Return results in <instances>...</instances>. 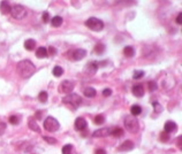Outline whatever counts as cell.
Here are the masks:
<instances>
[{"mask_svg": "<svg viewBox=\"0 0 182 154\" xmlns=\"http://www.w3.org/2000/svg\"><path fill=\"white\" fill-rule=\"evenodd\" d=\"M16 71L22 78H29L36 73V67L31 61L22 60L16 66Z\"/></svg>", "mask_w": 182, "mask_h": 154, "instance_id": "cell-1", "label": "cell"}, {"mask_svg": "<svg viewBox=\"0 0 182 154\" xmlns=\"http://www.w3.org/2000/svg\"><path fill=\"white\" fill-rule=\"evenodd\" d=\"M125 126L129 132L136 134V132H138V129H140L138 120L133 115H128V116L125 118Z\"/></svg>", "mask_w": 182, "mask_h": 154, "instance_id": "cell-2", "label": "cell"}, {"mask_svg": "<svg viewBox=\"0 0 182 154\" xmlns=\"http://www.w3.org/2000/svg\"><path fill=\"white\" fill-rule=\"evenodd\" d=\"M85 25L92 31H100L104 29V22L97 17H90L85 21Z\"/></svg>", "mask_w": 182, "mask_h": 154, "instance_id": "cell-3", "label": "cell"}, {"mask_svg": "<svg viewBox=\"0 0 182 154\" xmlns=\"http://www.w3.org/2000/svg\"><path fill=\"white\" fill-rule=\"evenodd\" d=\"M62 102H64V104H67V105L73 106L74 108H77L78 106L81 105L82 98L76 93H70V94H67V96L62 99Z\"/></svg>", "mask_w": 182, "mask_h": 154, "instance_id": "cell-4", "label": "cell"}, {"mask_svg": "<svg viewBox=\"0 0 182 154\" xmlns=\"http://www.w3.org/2000/svg\"><path fill=\"white\" fill-rule=\"evenodd\" d=\"M59 128H60V124H59L58 120H55V118H52V116H49V118L44 121V129L46 130V131H49V132H54V131H57Z\"/></svg>", "mask_w": 182, "mask_h": 154, "instance_id": "cell-5", "label": "cell"}, {"mask_svg": "<svg viewBox=\"0 0 182 154\" xmlns=\"http://www.w3.org/2000/svg\"><path fill=\"white\" fill-rule=\"evenodd\" d=\"M11 14H12V16L14 17V19L21 20V19L25 17V15H27V9H25L23 6H21V5H15V6L12 7V9H11Z\"/></svg>", "mask_w": 182, "mask_h": 154, "instance_id": "cell-6", "label": "cell"}, {"mask_svg": "<svg viewBox=\"0 0 182 154\" xmlns=\"http://www.w3.org/2000/svg\"><path fill=\"white\" fill-rule=\"evenodd\" d=\"M74 90V83L72 81H64L60 84V92L61 93L69 94Z\"/></svg>", "mask_w": 182, "mask_h": 154, "instance_id": "cell-7", "label": "cell"}, {"mask_svg": "<svg viewBox=\"0 0 182 154\" xmlns=\"http://www.w3.org/2000/svg\"><path fill=\"white\" fill-rule=\"evenodd\" d=\"M111 132H112V129H111V128H103V129L96 130V131L92 134V136L93 137H96V138L107 137V136L111 135Z\"/></svg>", "mask_w": 182, "mask_h": 154, "instance_id": "cell-8", "label": "cell"}, {"mask_svg": "<svg viewBox=\"0 0 182 154\" xmlns=\"http://www.w3.org/2000/svg\"><path fill=\"white\" fill-rule=\"evenodd\" d=\"M84 71L88 75H95V74L97 73V70H98V63L97 62H89L88 65L84 67Z\"/></svg>", "mask_w": 182, "mask_h": 154, "instance_id": "cell-9", "label": "cell"}, {"mask_svg": "<svg viewBox=\"0 0 182 154\" xmlns=\"http://www.w3.org/2000/svg\"><path fill=\"white\" fill-rule=\"evenodd\" d=\"M88 126V123L83 118H77L75 120V129L78 130V131H83L84 129H87Z\"/></svg>", "mask_w": 182, "mask_h": 154, "instance_id": "cell-10", "label": "cell"}, {"mask_svg": "<svg viewBox=\"0 0 182 154\" xmlns=\"http://www.w3.org/2000/svg\"><path fill=\"white\" fill-rule=\"evenodd\" d=\"M11 9H12V6L9 5L8 1H1L0 2V12L2 15H7L11 13Z\"/></svg>", "mask_w": 182, "mask_h": 154, "instance_id": "cell-11", "label": "cell"}, {"mask_svg": "<svg viewBox=\"0 0 182 154\" xmlns=\"http://www.w3.org/2000/svg\"><path fill=\"white\" fill-rule=\"evenodd\" d=\"M134 143L131 140H126L119 146V151H123V152H128V151H131L134 148Z\"/></svg>", "mask_w": 182, "mask_h": 154, "instance_id": "cell-12", "label": "cell"}, {"mask_svg": "<svg viewBox=\"0 0 182 154\" xmlns=\"http://www.w3.org/2000/svg\"><path fill=\"white\" fill-rule=\"evenodd\" d=\"M164 129H165L166 134H170V132H173V131H175V130L178 129V126H176L175 122L167 121L165 123V126H164Z\"/></svg>", "mask_w": 182, "mask_h": 154, "instance_id": "cell-13", "label": "cell"}, {"mask_svg": "<svg viewBox=\"0 0 182 154\" xmlns=\"http://www.w3.org/2000/svg\"><path fill=\"white\" fill-rule=\"evenodd\" d=\"M133 94L135 97L141 98L144 96V88L141 84H137V85H134L133 86Z\"/></svg>", "mask_w": 182, "mask_h": 154, "instance_id": "cell-14", "label": "cell"}, {"mask_svg": "<svg viewBox=\"0 0 182 154\" xmlns=\"http://www.w3.org/2000/svg\"><path fill=\"white\" fill-rule=\"evenodd\" d=\"M87 55V51L83 49H77L74 51L73 53V58H74V60H77V61H80L82 60L83 58Z\"/></svg>", "mask_w": 182, "mask_h": 154, "instance_id": "cell-15", "label": "cell"}, {"mask_svg": "<svg viewBox=\"0 0 182 154\" xmlns=\"http://www.w3.org/2000/svg\"><path fill=\"white\" fill-rule=\"evenodd\" d=\"M28 126H29V128L31 130H33V131H36V132H41V128H39V126L36 123V121L33 120V118H29V120H28Z\"/></svg>", "mask_w": 182, "mask_h": 154, "instance_id": "cell-16", "label": "cell"}, {"mask_svg": "<svg viewBox=\"0 0 182 154\" xmlns=\"http://www.w3.org/2000/svg\"><path fill=\"white\" fill-rule=\"evenodd\" d=\"M123 55L127 58H131L135 55V49H134V47H131V46H126L125 49H123Z\"/></svg>", "mask_w": 182, "mask_h": 154, "instance_id": "cell-17", "label": "cell"}, {"mask_svg": "<svg viewBox=\"0 0 182 154\" xmlns=\"http://www.w3.org/2000/svg\"><path fill=\"white\" fill-rule=\"evenodd\" d=\"M62 22H64V20H62V17L61 16H54L51 20V24H52V27H54V28H59L61 24H62Z\"/></svg>", "mask_w": 182, "mask_h": 154, "instance_id": "cell-18", "label": "cell"}, {"mask_svg": "<svg viewBox=\"0 0 182 154\" xmlns=\"http://www.w3.org/2000/svg\"><path fill=\"white\" fill-rule=\"evenodd\" d=\"M36 47V41L33 39H27L24 41V49H28V51H33V49Z\"/></svg>", "mask_w": 182, "mask_h": 154, "instance_id": "cell-19", "label": "cell"}, {"mask_svg": "<svg viewBox=\"0 0 182 154\" xmlns=\"http://www.w3.org/2000/svg\"><path fill=\"white\" fill-rule=\"evenodd\" d=\"M96 94H97V91L93 89V88H87V89L84 90V96L87 98H93L96 97Z\"/></svg>", "mask_w": 182, "mask_h": 154, "instance_id": "cell-20", "label": "cell"}, {"mask_svg": "<svg viewBox=\"0 0 182 154\" xmlns=\"http://www.w3.org/2000/svg\"><path fill=\"white\" fill-rule=\"evenodd\" d=\"M130 112H131V115L133 116H138L140 114L142 113V108H141V106H138V105H133L131 106V108H130Z\"/></svg>", "mask_w": 182, "mask_h": 154, "instance_id": "cell-21", "label": "cell"}, {"mask_svg": "<svg viewBox=\"0 0 182 154\" xmlns=\"http://www.w3.org/2000/svg\"><path fill=\"white\" fill-rule=\"evenodd\" d=\"M36 57L42 59V58H46L47 57V51L45 47H39V49L36 51Z\"/></svg>", "mask_w": 182, "mask_h": 154, "instance_id": "cell-22", "label": "cell"}, {"mask_svg": "<svg viewBox=\"0 0 182 154\" xmlns=\"http://www.w3.org/2000/svg\"><path fill=\"white\" fill-rule=\"evenodd\" d=\"M104 51H105V45L104 44H97L96 46H95V49H93V53H96V54H98V55L103 54Z\"/></svg>", "mask_w": 182, "mask_h": 154, "instance_id": "cell-23", "label": "cell"}, {"mask_svg": "<svg viewBox=\"0 0 182 154\" xmlns=\"http://www.w3.org/2000/svg\"><path fill=\"white\" fill-rule=\"evenodd\" d=\"M111 135L113 136V137H121V136H123V130L121 129V128H114V129H112V132H111Z\"/></svg>", "mask_w": 182, "mask_h": 154, "instance_id": "cell-24", "label": "cell"}, {"mask_svg": "<svg viewBox=\"0 0 182 154\" xmlns=\"http://www.w3.org/2000/svg\"><path fill=\"white\" fill-rule=\"evenodd\" d=\"M52 74L55 77H59V76H61V75L64 74V69L61 68L60 66H55V67L53 68V70H52Z\"/></svg>", "mask_w": 182, "mask_h": 154, "instance_id": "cell-25", "label": "cell"}, {"mask_svg": "<svg viewBox=\"0 0 182 154\" xmlns=\"http://www.w3.org/2000/svg\"><path fill=\"white\" fill-rule=\"evenodd\" d=\"M62 154H72L73 152V145H70V144H67L62 147V150H61Z\"/></svg>", "mask_w": 182, "mask_h": 154, "instance_id": "cell-26", "label": "cell"}, {"mask_svg": "<svg viewBox=\"0 0 182 154\" xmlns=\"http://www.w3.org/2000/svg\"><path fill=\"white\" fill-rule=\"evenodd\" d=\"M47 98H49V96H47V93L45 91H42L41 93L38 94V100L41 102H46L47 101Z\"/></svg>", "mask_w": 182, "mask_h": 154, "instance_id": "cell-27", "label": "cell"}, {"mask_svg": "<svg viewBox=\"0 0 182 154\" xmlns=\"http://www.w3.org/2000/svg\"><path fill=\"white\" fill-rule=\"evenodd\" d=\"M43 139H44L47 144H50V145H55V144H57V139H55V138H53V137H47V136H44Z\"/></svg>", "mask_w": 182, "mask_h": 154, "instance_id": "cell-28", "label": "cell"}, {"mask_svg": "<svg viewBox=\"0 0 182 154\" xmlns=\"http://www.w3.org/2000/svg\"><path fill=\"white\" fill-rule=\"evenodd\" d=\"M148 86H149V91L150 92H153V91H156V90L158 89V84L156 83V82L151 81L148 83Z\"/></svg>", "mask_w": 182, "mask_h": 154, "instance_id": "cell-29", "label": "cell"}, {"mask_svg": "<svg viewBox=\"0 0 182 154\" xmlns=\"http://www.w3.org/2000/svg\"><path fill=\"white\" fill-rule=\"evenodd\" d=\"M144 76V71H142V70H135L134 71V79H140V78H142V77Z\"/></svg>", "mask_w": 182, "mask_h": 154, "instance_id": "cell-30", "label": "cell"}, {"mask_svg": "<svg viewBox=\"0 0 182 154\" xmlns=\"http://www.w3.org/2000/svg\"><path fill=\"white\" fill-rule=\"evenodd\" d=\"M104 122H105V118H104L103 115H100V114L95 118V123H96V124H103Z\"/></svg>", "mask_w": 182, "mask_h": 154, "instance_id": "cell-31", "label": "cell"}, {"mask_svg": "<svg viewBox=\"0 0 182 154\" xmlns=\"http://www.w3.org/2000/svg\"><path fill=\"white\" fill-rule=\"evenodd\" d=\"M152 106H153V109L156 113H162V107L160 106V104L157 101H154L153 104H152Z\"/></svg>", "mask_w": 182, "mask_h": 154, "instance_id": "cell-32", "label": "cell"}, {"mask_svg": "<svg viewBox=\"0 0 182 154\" xmlns=\"http://www.w3.org/2000/svg\"><path fill=\"white\" fill-rule=\"evenodd\" d=\"M19 122H20V118H19V116H16V115H12V116L9 118V123H12L14 126L19 124Z\"/></svg>", "mask_w": 182, "mask_h": 154, "instance_id": "cell-33", "label": "cell"}, {"mask_svg": "<svg viewBox=\"0 0 182 154\" xmlns=\"http://www.w3.org/2000/svg\"><path fill=\"white\" fill-rule=\"evenodd\" d=\"M160 140H162V143L168 142V140H170V134H166L165 131L162 132V134H160Z\"/></svg>", "mask_w": 182, "mask_h": 154, "instance_id": "cell-34", "label": "cell"}, {"mask_svg": "<svg viewBox=\"0 0 182 154\" xmlns=\"http://www.w3.org/2000/svg\"><path fill=\"white\" fill-rule=\"evenodd\" d=\"M42 20H43L44 23H49V21H50V14L49 13L47 12L43 13V15H42Z\"/></svg>", "mask_w": 182, "mask_h": 154, "instance_id": "cell-35", "label": "cell"}, {"mask_svg": "<svg viewBox=\"0 0 182 154\" xmlns=\"http://www.w3.org/2000/svg\"><path fill=\"white\" fill-rule=\"evenodd\" d=\"M46 51H47V55H54L57 53V49H54L53 46H50L49 49H46Z\"/></svg>", "mask_w": 182, "mask_h": 154, "instance_id": "cell-36", "label": "cell"}, {"mask_svg": "<svg viewBox=\"0 0 182 154\" xmlns=\"http://www.w3.org/2000/svg\"><path fill=\"white\" fill-rule=\"evenodd\" d=\"M111 94H112V90H111V89L103 90V96H104V97H109Z\"/></svg>", "mask_w": 182, "mask_h": 154, "instance_id": "cell-37", "label": "cell"}, {"mask_svg": "<svg viewBox=\"0 0 182 154\" xmlns=\"http://www.w3.org/2000/svg\"><path fill=\"white\" fill-rule=\"evenodd\" d=\"M176 23H178L179 25L182 24V13H179L178 14V16H176Z\"/></svg>", "mask_w": 182, "mask_h": 154, "instance_id": "cell-38", "label": "cell"}, {"mask_svg": "<svg viewBox=\"0 0 182 154\" xmlns=\"http://www.w3.org/2000/svg\"><path fill=\"white\" fill-rule=\"evenodd\" d=\"M5 129H6V124H5L4 122H1V123H0V135L4 134Z\"/></svg>", "mask_w": 182, "mask_h": 154, "instance_id": "cell-39", "label": "cell"}, {"mask_svg": "<svg viewBox=\"0 0 182 154\" xmlns=\"http://www.w3.org/2000/svg\"><path fill=\"white\" fill-rule=\"evenodd\" d=\"M35 116H36L37 120H41V118H43V113H42V110H37L36 115H35Z\"/></svg>", "mask_w": 182, "mask_h": 154, "instance_id": "cell-40", "label": "cell"}, {"mask_svg": "<svg viewBox=\"0 0 182 154\" xmlns=\"http://www.w3.org/2000/svg\"><path fill=\"white\" fill-rule=\"evenodd\" d=\"M95 154H106V151L103 150V148H98V150H96Z\"/></svg>", "mask_w": 182, "mask_h": 154, "instance_id": "cell-41", "label": "cell"}, {"mask_svg": "<svg viewBox=\"0 0 182 154\" xmlns=\"http://www.w3.org/2000/svg\"><path fill=\"white\" fill-rule=\"evenodd\" d=\"M176 144H179V147L181 148V136L179 137V140H176Z\"/></svg>", "mask_w": 182, "mask_h": 154, "instance_id": "cell-42", "label": "cell"}]
</instances>
